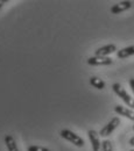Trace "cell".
<instances>
[{
	"mask_svg": "<svg viewBox=\"0 0 134 151\" xmlns=\"http://www.w3.org/2000/svg\"><path fill=\"white\" fill-rule=\"evenodd\" d=\"M112 90L115 94L118 95L128 107H132V109H134V99L126 92V90L119 84V83H115L112 85Z\"/></svg>",
	"mask_w": 134,
	"mask_h": 151,
	"instance_id": "cell-1",
	"label": "cell"
},
{
	"mask_svg": "<svg viewBox=\"0 0 134 151\" xmlns=\"http://www.w3.org/2000/svg\"><path fill=\"white\" fill-rule=\"evenodd\" d=\"M59 135H61V137H63L64 139L69 141L70 143H72L74 145H76L78 148H82V147H84V144H85V143H84V139H83L80 136H78L77 134L72 132L71 130H69V129H63V130H61Z\"/></svg>",
	"mask_w": 134,
	"mask_h": 151,
	"instance_id": "cell-2",
	"label": "cell"
},
{
	"mask_svg": "<svg viewBox=\"0 0 134 151\" xmlns=\"http://www.w3.org/2000/svg\"><path fill=\"white\" fill-rule=\"evenodd\" d=\"M119 124H120V119H119L118 116H115V117H113L106 126H104V127L100 129L99 136H101V137H107V136H110L112 132H114V129Z\"/></svg>",
	"mask_w": 134,
	"mask_h": 151,
	"instance_id": "cell-3",
	"label": "cell"
},
{
	"mask_svg": "<svg viewBox=\"0 0 134 151\" xmlns=\"http://www.w3.org/2000/svg\"><path fill=\"white\" fill-rule=\"evenodd\" d=\"M88 136H89L91 145H92V151H103L101 143H100V139H99V132L91 129V130L88 132Z\"/></svg>",
	"mask_w": 134,
	"mask_h": 151,
	"instance_id": "cell-4",
	"label": "cell"
},
{
	"mask_svg": "<svg viewBox=\"0 0 134 151\" xmlns=\"http://www.w3.org/2000/svg\"><path fill=\"white\" fill-rule=\"evenodd\" d=\"M112 63H113V59L110 58V57L93 56L88 59L89 65H111Z\"/></svg>",
	"mask_w": 134,
	"mask_h": 151,
	"instance_id": "cell-5",
	"label": "cell"
},
{
	"mask_svg": "<svg viewBox=\"0 0 134 151\" xmlns=\"http://www.w3.org/2000/svg\"><path fill=\"white\" fill-rule=\"evenodd\" d=\"M132 5L133 4L131 1H120V2L115 4L111 7V13L112 14H119L121 12H125V11L130 9L132 7Z\"/></svg>",
	"mask_w": 134,
	"mask_h": 151,
	"instance_id": "cell-6",
	"label": "cell"
},
{
	"mask_svg": "<svg viewBox=\"0 0 134 151\" xmlns=\"http://www.w3.org/2000/svg\"><path fill=\"white\" fill-rule=\"evenodd\" d=\"M114 51H117V47H115V44H107V45H104V47L97 49L96 51H95V56L107 57L109 55L113 54Z\"/></svg>",
	"mask_w": 134,
	"mask_h": 151,
	"instance_id": "cell-7",
	"label": "cell"
},
{
	"mask_svg": "<svg viewBox=\"0 0 134 151\" xmlns=\"http://www.w3.org/2000/svg\"><path fill=\"white\" fill-rule=\"evenodd\" d=\"M114 112L117 114H119V115H121V116H125V117H127V119L134 121V111H132V109H128L126 107H122L120 105H117L114 107Z\"/></svg>",
	"mask_w": 134,
	"mask_h": 151,
	"instance_id": "cell-8",
	"label": "cell"
},
{
	"mask_svg": "<svg viewBox=\"0 0 134 151\" xmlns=\"http://www.w3.org/2000/svg\"><path fill=\"white\" fill-rule=\"evenodd\" d=\"M134 55V44L133 45H130V47H126L124 49H120L117 51V57L118 58H127L130 56H133Z\"/></svg>",
	"mask_w": 134,
	"mask_h": 151,
	"instance_id": "cell-9",
	"label": "cell"
},
{
	"mask_svg": "<svg viewBox=\"0 0 134 151\" xmlns=\"http://www.w3.org/2000/svg\"><path fill=\"white\" fill-rule=\"evenodd\" d=\"M5 144H6L8 151H19L17 142H15V139L12 135H6L5 136Z\"/></svg>",
	"mask_w": 134,
	"mask_h": 151,
	"instance_id": "cell-10",
	"label": "cell"
},
{
	"mask_svg": "<svg viewBox=\"0 0 134 151\" xmlns=\"http://www.w3.org/2000/svg\"><path fill=\"white\" fill-rule=\"evenodd\" d=\"M90 84L97 88V90H104L105 88V81L104 80H101L100 78H98V77H91L90 78Z\"/></svg>",
	"mask_w": 134,
	"mask_h": 151,
	"instance_id": "cell-11",
	"label": "cell"
},
{
	"mask_svg": "<svg viewBox=\"0 0 134 151\" xmlns=\"http://www.w3.org/2000/svg\"><path fill=\"white\" fill-rule=\"evenodd\" d=\"M101 149H103V151H113V147H112L111 141L104 139L101 142Z\"/></svg>",
	"mask_w": 134,
	"mask_h": 151,
	"instance_id": "cell-12",
	"label": "cell"
},
{
	"mask_svg": "<svg viewBox=\"0 0 134 151\" xmlns=\"http://www.w3.org/2000/svg\"><path fill=\"white\" fill-rule=\"evenodd\" d=\"M27 151H49V149L44 147H38V145H30Z\"/></svg>",
	"mask_w": 134,
	"mask_h": 151,
	"instance_id": "cell-13",
	"label": "cell"
},
{
	"mask_svg": "<svg viewBox=\"0 0 134 151\" xmlns=\"http://www.w3.org/2000/svg\"><path fill=\"white\" fill-rule=\"evenodd\" d=\"M128 83H130L131 90H132V92H133V94H134V78H131V79L128 80Z\"/></svg>",
	"mask_w": 134,
	"mask_h": 151,
	"instance_id": "cell-14",
	"label": "cell"
},
{
	"mask_svg": "<svg viewBox=\"0 0 134 151\" xmlns=\"http://www.w3.org/2000/svg\"><path fill=\"white\" fill-rule=\"evenodd\" d=\"M128 143H130V145H131V147H134V136L130 139V142H128Z\"/></svg>",
	"mask_w": 134,
	"mask_h": 151,
	"instance_id": "cell-15",
	"label": "cell"
},
{
	"mask_svg": "<svg viewBox=\"0 0 134 151\" xmlns=\"http://www.w3.org/2000/svg\"><path fill=\"white\" fill-rule=\"evenodd\" d=\"M6 2H7L6 0H0V8H1V7H2V6L6 4Z\"/></svg>",
	"mask_w": 134,
	"mask_h": 151,
	"instance_id": "cell-16",
	"label": "cell"
},
{
	"mask_svg": "<svg viewBox=\"0 0 134 151\" xmlns=\"http://www.w3.org/2000/svg\"><path fill=\"white\" fill-rule=\"evenodd\" d=\"M130 151H134V149H132V150H130Z\"/></svg>",
	"mask_w": 134,
	"mask_h": 151,
	"instance_id": "cell-17",
	"label": "cell"
},
{
	"mask_svg": "<svg viewBox=\"0 0 134 151\" xmlns=\"http://www.w3.org/2000/svg\"><path fill=\"white\" fill-rule=\"evenodd\" d=\"M133 130H134V126H133Z\"/></svg>",
	"mask_w": 134,
	"mask_h": 151,
	"instance_id": "cell-18",
	"label": "cell"
}]
</instances>
